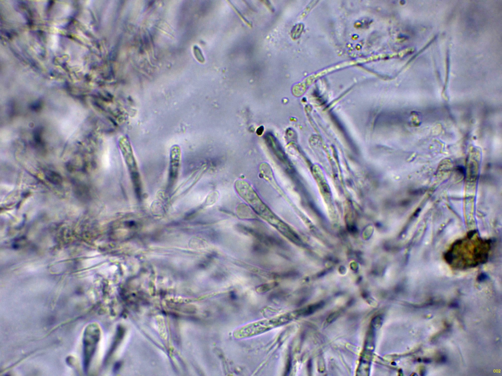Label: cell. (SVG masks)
I'll use <instances>...</instances> for the list:
<instances>
[{
  "label": "cell",
  "instance_id": "6da1fadb",
  "mask_svg": "<svg viewBox=\"0 0 502 376\" xmlns=\"http://www.w3.org/2000/svg\"><path fill=\"white\" fill-rule=\"evenodd\" d=\"M292 318L291 313L283 314L270 319L248 324L234 331L235 338L241 339L263 333L289 322Z\"/></svg>",
  "mask_w": 502,
  "mask_h": 376
},
{
  "label": "cell",
  "instance_id": "7a4b0ae2",
  "mask_svg": "<svg viewBox=\"0 0 502 376\" xmlns=\"http://www.w3.org/2000/svg\"><path fill=\"white\" fill-rule=\"evenodd\" d=\"M99 337V330L94 324L86 328L83 336V367L86 372L95 352Z\"/></svg>",
  "mask_w": 502,
  "mask_h": 376
},
{
  "label": "cell",
  "instance_id": "3957f363",
  "mask_svg": "<svg viewBox=\"0 0 502 376\" xmlns=\"http://www.w3.org/2000/svg\"><path fill=\"white\" fill-rule=\"evenodd\" d=\"M236 188L239 194L250 204L253 205L256 211L265 213L267 210L261 202L257 195L245 182L237 181L236 182Z\"/></svg>",
  "mask_w": 502,
  "mask_h": 376
},
{
  "label": "cell",
  "instance_id": "277c9868",
  "mask_svg": "<svg viewBox=\"0 0 502 376\" xmlns=\"http://www.w3.org/2000/svg\"><path fill=\"white\" fill-rule=\"evenodd\" d=\"M486 276L485 275H484V274H482L481 275H480L479 276V277L478 278V280L479 281H483L484 279H486Z\"/></svg>",
  "mask_w": 502,
  "mask_h": 376
},
{
  "label": "cell",
  "instance_id": "5b68a950",
  "mask_svg": "<svg viewBox=\"0 0 502 376\" xmlns=\"http://www.w3.org/2000/svg\"><path fill=\"white\" fill-rule=\"evenodd\" d=\"M424 361L426 363H429L430 362V360H429L428 359H426L424 360Z\"/></svg>",
  "mask_w": 502,
  "mask_h": 376
}]
</instances>
